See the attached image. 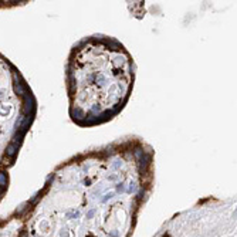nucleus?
<instances>
[{"label":"nucleus","mask_w":237,"mask_h":237,"mask_svg":"<svg viewBox=\"0 0 237 237\" xmlns=\"http://www.w3.org/2000/svg\"><path fill=\"white\" fill-rule=\"evenodd\" d=\"M31 109H33V101H31V98H27L26 104H24V114H30Z\"/></svg>","instance_id":"nucleus-1"},{"label":"nucleus","mask_w":237,"mask_h":237,"mask_svg":"<svg viewBox=\"0 0 237 237\" xmlns=\"http://www.w3.org/2000/svg\"><path fill=\"white\" fill-rule=\"evenodd\" d=\"M16 151H17V146L14 145V143H12V145L7 146V155H9V156H14Z\"/></svg>","instance_id":"nucleus-2"},{"label":"nucleus","mask_w":237,"mask_h":237,"mask_svg":"<svg viewBox=\"0 0 237 237\" xmlns=\"http://www.w3.org/2000/svg\"><path fill=\"white\" fill-rule=\"evenodd\" d=\"M7 183V179H6V173L0 172V186H4Z\"/></svg>","instance_id":"nucleus-3"}]
</instances>
